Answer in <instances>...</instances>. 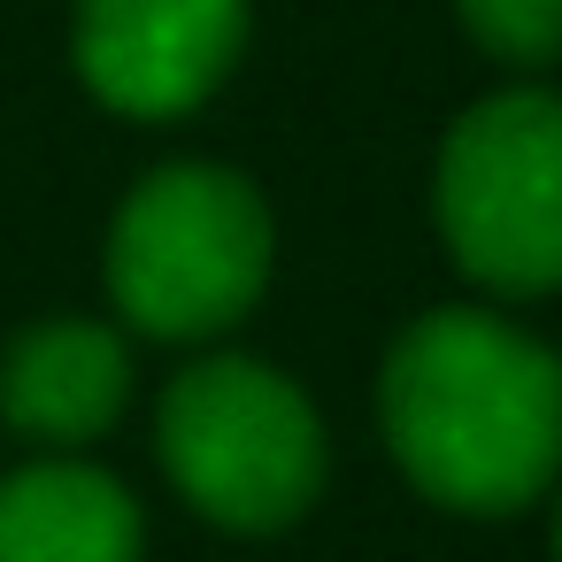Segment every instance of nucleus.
<instances>
[{"mask_svg": "<svg viewBox=\"0 0 562 562\" xmlns=\"http://www.w3.org/2000/svg\"><path fill=\"white\" fill-rule=\"evenodd\" d=\"M393 470L454 516H516L562 477V355L493 308H424L378 362Z\"/></svg>", "mask_w": 562, "mask_h": 562, "instance_id": "obj_1", "label": "nucleus"}, {"mask_svg": "<svg viewBox=\"0 0 562 562\" xmlns=\"http://www.w3.org/2000/svg\"><path fill=\"white\" fill-rule=\"evenodd\" d=\"M155 454L193 516L262 539L316 508L324 493V416L316 401L255 355H201L162 385Z\"/></svg>", "mask_w": 562, "mask_h": 562, "instance_id": "obj_2", "label": "nucleus"}, {"mask_svg": "<svg viewBox=\"0 0 562 562\" xmlns=\"http://www.w3.org/2000/svg\"><path fill=\"white\" fill-rule=\"evenodd\" d=\"M278 262L270 201L224 162L147 170L109 224V301L147 339H216L232 331Z\"/></svg>", "mask_w": 562, "mask_h": 562, "instance_id": "obj_3", "label": "nucleus"}, {"mask_svg": "<svg viewBox=\"0 0 562 562\" xmlns=\"http://www.w3.org/2000/svg\"><path fill=\"white\" fill-rule=\"evenodd\" d=\"M431 224L477 293H562V93L501 86L470 101L431 162Z\"/></svg>", "mask_w": 562, "mask_h": 562, "instance_id": "obj_4", "label": "nucleus"}, {"mask_svg": "<svg viewBox=\"0 0 562 562\" xmlns=\"http://www.w3.org/2000/svg\"><path fill=\"white\" fill-rule=\"evenodd\" d=\"M70 55L101 109L170 124L247 55V0H78Z\"/></svg>", "mask_w": 562, "mask_h": 562, "instance_id": "obj_5", "label": "nucleus"}, {"mask_svg": "<svg viewBox=\"0 0 562 562\" xmlns=\"http://www.w3.org/2000/svg\"><path fill=\"white\" fill-rule=\"evenodd\" d=\"M132 401V347L93 316H47L0 355V416L47 454L93 447Z\"/></svg>", "mask_w": 562, "mask_h": 562, "instance_id": "obj_6", "label": "nucleus"}, {"mask_svg": "<svg viewBox=\"0 0 562 562\" xmlns=\"http://www.w3.org/2000/svg\"><path fill=\"white\" fill-rule=\"evenodd\" d=\"M147 524L124 477L47 454L0 477V562H139Z\"/></svg>", "mask_w": 562, "mask_h": 562, "instance_id": "obj_7", "label": "nucleus"}, {"mask_svg": "<svg viewBox=\"0 0 562 562\" xmlns=\"http://www.w3.org/2000/svg\"><path fill=\"white\" fill-rule=\"evenodd\" d=\"M454 16L508 70H547L562 55V0H454Z\"/></svg>", "mask_w": 562, "mask_h": 562, "instance_id": "obj_8", "label": "nucleus"}, {"mask_svg": "<svg viewBox=\"0 0 562 562\" xmlns=\"http://www.w3.org/2000/svg\"><path fill=\"white\" fill-rule=\"evenodd\" d=\"M547 547H554V562H562V477H554V539H547Z\"/></svg>", "mask_w": 562, "mask_h": 562, "instance_id": "obj_9", "label": "nucleus"}]
</instances>
